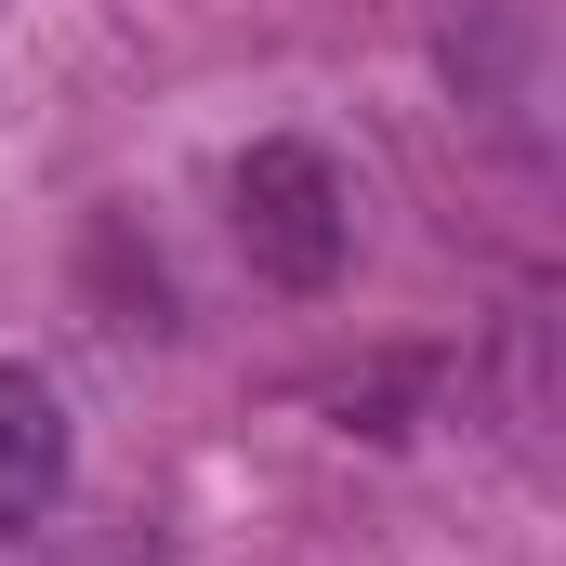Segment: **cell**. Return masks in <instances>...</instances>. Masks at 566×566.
<instances>
[{"instance_id":"1","label":"cell","mask_w":566,"mask_h":566,"mask_svg":"<svg viewBox=\"0 0 566 566\" xmlns=\"http://www.w3.org/2000/svg\"><path fill=\"white\" fill-rule=\"evenodd\" d=\"M343 238H356V211H343V171L316 158V145H251L238 158V251H251V277L277 290H329L343 277Z\"/></svg>"},{"instance_id":"2","label":"cell","mask_w":566,"mask_h":566,"mask_svg":"<svg viewBox=\"0 0 566 566\" xmlns=\"http://www.w3.org/2000/svg\"><path fill=\"white\" fill-rule=\"evenodd\" d=\"M66 501V396L0 356V527H40Z\"/></svg>"}]
</instances>
